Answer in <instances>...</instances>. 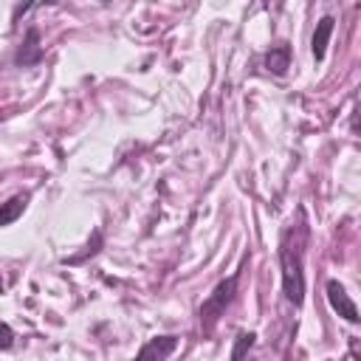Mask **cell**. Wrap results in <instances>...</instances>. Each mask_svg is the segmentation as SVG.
I'll list each match as a JSON object with an SVG mask.
<instances>
[{"label":"cell","instance_id":"cell-1","mask_svg":"<svg viewBox=\"0 0 361 361\" xmlns=\"http://www.w3.org/2000/svg\"><path fill=\"white\" fill-rule=\"evenodd\" d=\"M305 226L296 228H288L285 237H282V245H279V265H282V288H285V296L293 302V305H302L305 302V271H302V262H305Z\"/></svg>","mask_w":361,"mask_h":361},{"label":"cell","instance_id":"cell-2","mask_svg":"<svg viewBox=\"0 0 361 361\" xmlns=\"http://www.w3.org/2000/svg\"><path fill=\"white\" fill-rule=\"evenodd\" d=\"M234 290H237V276H228V279H223V282L212 290V296L200 305V322H203V330H212L214 322L226 313L228 302L234 299Z\"/></svg>","mask_w":361,"mask_h":361},{"label":"cell","instance_id":"cell-3","mask_svg":"<svg viewBox=\"0 0 361 361\" xmlns=\"http://www.w3.org/2000/svg\"><path fill=\"white\" fill-rule=\"evenodd\" d=\"M327 302H330V307L338 313V316H344L347 322H358V307H355V302L347 296V290L341 288V282H336V279H330L327 282Z\"/></svg>","mask_w":361,"mask_h":361},{"label":"cell","instance_id":"cell-4","mask_svg":"<svg viewBox=\"0 0 361 361\" xmlns=\"http://www.w3.org/2000/svg\"><path fill=\"white\" fill-rule=\"evenodd\" d=\"M175 347H178V338L175 336H161V338L147 341L138 350V358H166V355H172Z\"/></svg>","mask_w":361,"mask_h":361},{"label":"cell","instance_id":"cell-5","mask_svg":"<svg viewBox=\"0 0 361 361\" xmlns=\"http://www.w3.org/2000/svg\"><path fill=\"white\" fill-rule=\"evenodd\" d=\"M330 34H333V17H322L316 31H313V59L322 62L324 59V51H327V42H330Z\"/></svg>","mask_w":361,"mask_h":361},{"label":"cell","instance_id":"cell-6","mask_svg":"<svg viewBox=\"0 0 361 361\" xmlns=\"http://www.w3.org/2000/svg\"><path fill=\"white\" fill-rule=\"evenodd\" d=\"M37 42H39V34H37V28H31V31L25 34V45H23L20 54H17V65H34V62H39L42 48H39Z\"/></svg>","mask_w":361,"mask_h":361},{"label":"cell","instance_id":"cell-7","mask_svg":"<svg viewBox=\"0 0 361 361\" xmlns=\"http://www.w3.org/2000/svg\"><path fill=\"white\" fill-rule=\"evenodd\" d=\"M288 65H290V48L288 45H276V48L268 51V56H265V68L268 71H274L276 76H282L288 71Z\"/></svg>","mask_w":361,"mask_h":361},{"label":"cell","instance_id":"cell-8","mask_svg":"<svg viewBox=\"0 0 361 361\" xmlns=\"http://www.w3.org/2000/svg\"><path fill=\"white\" fill-rule=\"evenodd\" d=\"M25 203H28V197H25V195H14L11 200L0 203V226H8V223H14V220L23 214Z\"/></svg>","mask_w":361,"mask_h":361},{"label":"cell","instance_id":"cell-9","mask_svg":"<svg viewBox=\"0 0 361 361\" xmlns=\"http://www.w3.org/2000/svg\"><path fill=\"white\" fill-rule=\"evenodd\" d=\"M254 338H257L254 333H240V336H237V344H234V350H231V358H243L245 350L254 344Z\"/></svg>","mask_w":361,"mask_h":361},{"label":"cell","instance_id":"cell-10","mask_svg":"<svg viewBox=\"0 0 361 361\" xmlns=\"http://www.w3.org/2000/svg\"><path fill=\"white\" fill-rule=\"evenodd\" d=\"M11 344H14V333L8 324L0 322V350H11Z\"/></svg>","mask_w":361,"mask_h":361},{"label":"cell","instance_id":"cell-11","mask_svg":"<svg viewBox=\"0 0 361 361\" xmlns=\"http://www.w3.org/2000/svg\"><path fill=\"white\" fill-rule=\"evenodd\" d=\"M0 293H3V279H0Z\"/></svg>","mask_w":361,"mask_h":361}]
</instances>
